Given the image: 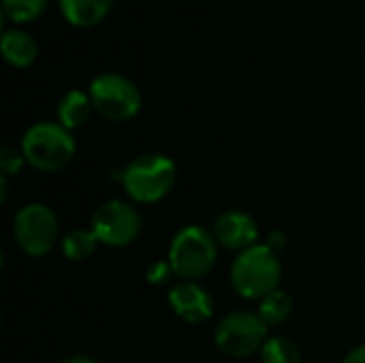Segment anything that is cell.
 <instances>
[{"mask_svg": "<svg viewBox=\"0 0 365 363\" xmlns=\"http://www.w3.org/2000/svg\"><path fill=\"white\" fill-rule=\"evenodd\" d=\"M58 363H98L94 357H90V355H68V357H64V359H60Z\"/></svg>", "mask_w": 365, "mask_h": 363, "instance_id": "cell-22", "label": "cell"}, {"mask_svg": "<svg viewBox=\"0 0 365 363\" xmlns=\"http://www.w3.org/2000/svg\"><path fill=\"white\" fill-rule=\"evenodd\" d=\"M269 338V327L261 321L257 312L233 310L227 312L214 329L216 349L231 359H248L261 353Z\"/></svg>", "mask_w": 365, "mask_h": 363, "instance_id": "cell-6", "label": "cell"}, {"mask_svg": "<svg viewBox=\"0 0 365 363\" xmlns=\"http://www.w3.org/2000/svg\"><path fill=\"white\" fill-rule=\"evenodd\" d=\"M171 278H175V276H173V270L167 259H158V261L150 263V267L145 272V280L152 287H165L171 282Z\"/></svg>", "mask_w": 365, "mask_h": 363, "instance_id": "cell-19", "label": "cell"}, {"mask_svg": "<svg viewBox=\"0 0 365 363\" xmlns=\"http://www.w3.org/2000/svg\"><path fill=\"white\" fill-rule=\"evenodd\" d=\"M58 2L64 19L77 28H92L101 24L113 6V0H58Z\"/></svg>", "mask_w": 365, "mask_h": 363, "instance_id": "cell-12", "label": "cell"}, {"mask_svg": "<svg viewBox=\"0 0 365 363\" xmlns=\"http://www.w3.org/2000/svg\"><path fill=\"white\" fill-rule=\"evenodd\" d=\"M167 304L171 312L188 325H201L210 321L216 310L212 293L199 282H186V280H178L175 285L169 287Z\"/></svg>", "mask_w": 365, "mask_h": 363, "instance_id": "cell-9", "label": "cell"}, {"mask_svg": "<svg viewBox=\"0 0 365 363\" xmlns=\"http://www.w3.org/2000/svg\"><path fill=\"white\" fill-rule=\"evenodd\" d=\"M293 297L284 291V289H276L274 293H269L267 297H263L259 302V310L257 315L261 317V321L272 329L278 325H284L291 315H293Z\"/></svg>", "mask_w": 365, "mask_h": 363, "instance_id": "cell-15", "label": "cell"}, {"mask_svg": "<svg viewBox=\"0 0 365 363\" xmlns=\"http://www.w3.org/2000/svg\"><path fill=\"white\" fill-rule=\"evenodd\" d=\"M47 0H2V15L13 24H28L45 11Z\"/></svg>", "mask_w": 365, "mask_h": 363, "instance_id": "cell-17", "label": "cell"}, {"mask_svg": "<svg viewBox=\"0 0 365 363\" xmlns=\"http://www.w3.org/2000/svg\"><path fill=\"white\" fill-rule=\"evenodd\" d=\"M9 199V178L0 175V203H6Z\"/></svg>", "mask_w": 365, "mask_h": 363, "instance_id": "cell-23", "label": "cell"}, {"mask_svg": "<svg viewBox=\"0 0 365 363\" xmlns=\"http://www.w3.org/2000/svg\"><path fill=\"white\" fill-rule=\"evenodd\" d=\"M26 165V158L21 154V148H13V145H4L0 150V175L4 178H15L21 173Z\"/></svg>", "mask_w": 365, "mask_h": 363, "instance_id": "cell-18", "label": "cell"}, {"mask_svg": "<svg viewBox=\"0 0 365 363\" xmlns=\"http://www.w3.org/2000/svg\"><path fill=\"white\" fill-rule=\"evenodd\" d=\"M229 282L235 295L248 302H261L282 282V263L267 244H257L240 252L229 270Z\"/></svg>", "mask_w": 365, "mask_h": 363, "instance_id": "cell-1", "label": "cell"}, {"mask_svg": "<svg viewBox=\"0 0 365 363\" xmlns=\"http://www.w3.org/2000/svg\"><path fill=\"white\" fill-rule=\"evenodd\" d=\"M92 109H94V105H92L88 92H83V90H68L60 98V103L56 107V116H58V122L73 133V131L81 128L90 120Z\"/></svg>", "mask_w": 365, "mask_h": 363, "instance_id": "cell-13", "label": "cell"}, {"mask_svg": "<svg viewBox=\"0 0 365 363\" xmlns=\"http://www.w3.org/2000/svg\"><path fill=\"white\" fill-rule=\"evenodd\" d=\"M178 165L163 152H148L122 169V188L133 203L152 205L163 201L175 186Z\"/></svg>", "mask_w": 365, "mask_h": 363, "instance_id": "cell-2", "label": "cell"}, {"mask_svg": "<svg viewBox=\"0 0 365 363\" xmlns=\"http://www.w3.org/2000/svg\"><path fill=\"white\" fill-rule=\"evenodd\" d=\"M26 165L41 173H56L68 167L77 154L75 137L60 122H36L21 137Z\"/></svg>", "mask_w": 365, "mask_h": 363, "instance_id": "cell-3", "label": "cell"}, {"mask_svg": "<svg viewBox=\"0 0 365 363\" xmlns=\"http://www.w3.org/2000/svg\"><path fill=\"white\" fill-rule=\"evenodd\" d=\"M94 109L109 122L133 120L143 105L141 90L133 79L120 73H101L88 88Z\"/></svg>", "mask_w": 365, "mask_h": 363, "instance_id": "cell-7", "label": "cell"}, {"mask_svg": "<svg viewBox=\"0 0 365 363\" xmlns=\"http://www.w3.org/2000/svg\"><path fill=\"white\" fill-rule=\"evenodd\" d=\"M98 246H101V242H98V237L94 235V231L90 227L88 229L86 227L71 229L60 240V250H62L64 259H68L73 263L88 261L96 252Z\"/></svg>", "mask_w": 365, "mask_h": 363, "instance_id": "cell-14", "label": "cell"}, {"mask_svg": "<svg viewBox=\"0 0 365 363\" xmlns=\"http://www.w3.org/2000/svg\"><path fill=\"white\" fill-rule=\"evenodd\" d=\"M11 235L15 246L32 259L49 255L56 244H60V220L58 214L41 201L26 203L17 210L11 225Z\"/></svg>", "mask_w": 365, "mask_h": 363, "instance_id": "cell-5", "label": "cell"}, {"mask_svg": "<svg viewBox=\"0 0 365 363\" xmlns=\"http://www.w3.org/2000/svg\"><path fill=\"white\" fill-rule=\"evenodd\" d=\"M265 244H267L274 252H282V250L287 248V233H284V231H280V229H274V231H269V233H267Z\"/></svg>", "mask_w": 365, "mask_h": 363, "instance_id": "cell-20", "label": "cell"}, {"mask_svg": "<svg viewBox=\"0 0 365 363\" xmlns=\"http://www.w3.org/2000/svg\"><path fill=\"white\" fill-rule=\"evenodd\" d=\"M212 235L220 248L237 252V255L261 244L257 220L242 210H227L218 214L212 225Z\"/></svg>", "mask_w": 365, "mask_h": 363, "instance_id": "cell-10", "label": "cell"}, {"mask_svg": "<svg viewBox=\"0 0 365 363\" xmlns=\"http://www.w3.org/2000/svg\"><path fill=\"white\" fill-rule=\"evenodd\" d=\"M0 49H2L4 62L13 68H28L36 62V56H38L36 39L30 32L19 30V28H11L2 32Z\"/></svg>", "mask_w": 365, "mask_h": 363, "instance_id": "cell-11", "label": "cell"}, {"mask_svg": "<svg viewBox=\"0 0 365 363\" xmlns=\"http://www.w3.org/2000/svg\"><path fill=\"white\" fill-rule=\"evenodd\" d=\"M342 363H365V344H359V347L351 349V351L344 355Z\"/></svg>", "mask_w": 365, "mask_h": 363, "instance_id": "cell-21", "label": "cell"}, {"mask_svg": "<svg viewBox=\"0 0 365 363\" xmlns=\"http://www.w3.org/2000/svg\"><path fill=\"white\" fill-rule=\"evenodd\" d=\"M259 357L261 363H302V351L287 336H269Z\"/></svg>", "mask_w": 365, "mask_h": 363, "instance_id": "cell-16", "label": "cell"}, {"mask_svg": "<svg viewBox=\"0 0 365 363\" xmlns=\"http://www.w3.org/2000/svg\"><path fill=\"white\" fill-rule=\"evenodd\" d=\"M90 229L103 246L126 248L139 240L143 218L133 203L122 199H109L92 212Z\"/></svg>", "mask_w": 365, "mask_h": 363, "instance_id": "cell-8", "label": "cell"}, {"mask_svg": "<svg viewBox=\"0 0 365 363\" xmlns=\"http://www.w3.org/2000/svg\"><path fill=\"white\" fill-rule=\"evenodd\" d=\"M218 242L212 231L201 225L182 227L167 250V261L178 280L199 282L203 280L218 261Z\"/></svg>", "mask_w": 365, "mask_h": 363, "instance_id": "cell-4", "label": "cell"}]
</instances>
